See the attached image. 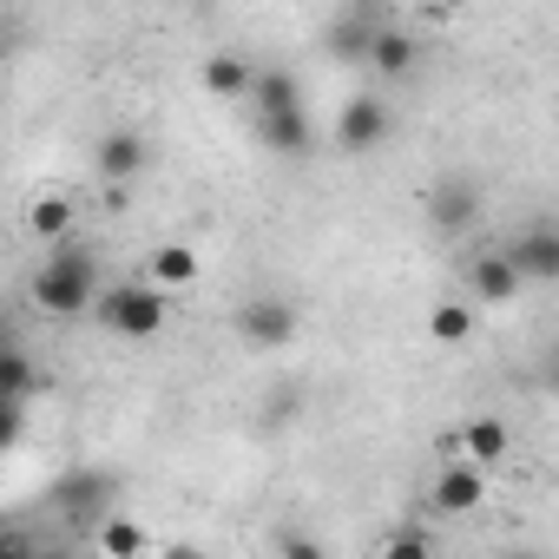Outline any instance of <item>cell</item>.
<instances>
[{
  "label": "cell",
  "instance_id": "6da1fadb",
  "mask_svg": "<svg viewBox=\"0 0 559 559\" xmlns=\"http://www.w3.org/2000/svg\"><path fill=\"white\" fill-rule=\"evenodd\" d=\"M93 297H99V263H93V250L80 237H60L53 257L34 270V310H47V317L67 323V317H86Z\"/></svg>",
  "mask_w": 559,
  "mask_h": 559
},
{
  "label": "cell",
  "instance_id": "7a4b0ae2",
  "mask_svg": "<svg viewBox=\"0 0 559 559\" xmlns=\"http://www.w3.org/2000/svg\"><path fill=\"white\" fill-rule=\"evenodd\" d=\"M93 317H99V330H106V336L152 343V336L165 330V290H158V284H112V290L99 284Z\"/></svg>",
  "mask_w": 559,
  "mask_h": 559
},
{
  "label": "cell",
  "instance_id": "3957f363",
  "mask_svg": "<svg viewBox=\"0 0 559 559\" xmlns=\"http://www.w3.org/2000/svg\"><path fill=\"white\" fill-rule=\"evenodd\" d=\"M237 336H243V349H290L297 343V304L290 297H243V310H237Z\"/></svg>",
  "mask_w": 559,
  "mask_h": 559
},
{
  "label": "cell",
  "instance_id": "277c9868",
  "mask_svg": "<svg viewBox=\"0 0 559 559\" xmlns=\"http://www.w3.org/2000/svg\"><path fill=\"white\" fill-rule=\"evenodd\" d=\"M389 139V106L376 93H356L343 112H336V145L343 152H376Z\"/></svg>",
  "mask_w": 559,
  "mask_h": 559
},
{
  "label": "cell",
  "instance_id": "5b68a950",
  "mask_svg": "<svg viewBox=\"0 0 559 559\" xmlns=\"http://www.w3.org/2000/svg\"><path fill=\"white\" fill-rule=\"evenodd\" d=\"M507 257H513V270L526 284H559V230L552 224H533L526 237H513Z\"/></svg>",
  "mask_w": 559,
  "mask_h": 559
},
{
  "label": "cell",
  "instance_id": "8992f818",
  "mask_svg": "<svg viewBox=\"0 0 559 559\" xmlns=\"http://www.w3.org/2000/svg\"><path fill=\"white\" fill-rule=\"evenodd\" d=\"M520 284H526V276L513 270V257L507 250H487V257H474V270H467V290H474V304H513L520 297Z\"/></svg>",
  "mask_w": 559,
  "mask_h": 559
},
{
  "label": "cell",
  "instance_id": "52a82bcc",
  "mask_svg": "<svg viewBox=\"0 0 559 559\" xmlns=\"http://www.w3.org/2000/svg\"><path fill=\"white\" fill-rule=\"evenodd\" d=\"M474 217H480V191H474V185L448 178V185L428 191V224H435V230L461 237V230H474Z\"/></svg>",
  "mask_w": 559,
  "mask_h": 559
},
{
  "label": "cell",
  "instance_id": "ba28073f",
  "mask_svg": "<svg viewBox=\"0 0 559 559\" xmlns=\"http://www.w3.org/2000/svg\"><path fill=\"white\" fill-rule=\"evenodd\" d=\"M487 500V480H480V467L474 461H448L441 467V480H435V493H428V507L435 513H474Z\"/></svg>",
  "mask_w": 559,
  "mask_h": 559
},
{
  "label": "cell",
  "instance_id": "9c48e42d",
  "mask_svg": "<svg viewBox=\"0 0 559 559\" xmlns=\"http://www.w3.org/2000/svg\"><path fill=\"white\" fill-rule=\"evenodd\" d=\"M145 165H152V145H145L139 132H126V126H119V132H106V139H99V178H106V185H132Z\"/></svg>",
  "mask_w": 559,
  "mask_h": 559
},
{
  "label": "cell",
  "instance_id": "30bf717a",
  "mask_svg": "<svg viewBox=\"0 0 559 559\" xmlns=\"http://www.w3.org/2000/svg\"><path fill=\"white\" fill-rule=\"evenodd\" d=\"M369 73L376 80H408L415 73V60H421V47H415V34H402V27H382V34H369Z\"/></svg>",
  "mask_w": 559,
  "mask_h": 559
},
{
  "label": "cell",
  "instance_id": "8fae6325",
  "mask_svg": "<svg viewBox=\"0 0 559 559\" xmlns=\"http://www.w3.org/2000/svg\"><path fill=\"white\" fill-rule=\"evenodd\" d=\"M257 139H263L270 152H304V145H310V112H304V106L257 112Z\"/></svg>",
  "mask_w": 559,
  "mask_h": 559
},
{
  "label": "cell",
  "instance_id": "7c38bea8",
  "mask_svg": "<svg viewBox=\"0 0 559 559\" xmlns=\"http://www.w3.org/2000/svg\"><path fill=\"white\" fill-rule=\"evenodd\" d=\"M250 80H257V67H250L243 53H211V60H204V73H198V86H204L211 99H243V93H250Z\"/></svg>",
  "mask_w": 559,
  "mask_h": 559
},
{
  "label": "cell",
  "instance_id": "4fadbf2b",
  "mask_svg": "<svg viewBox=\"0 0 559 559\" xmlns=\"http://www.w3.org/2000/svg\"><path fill=\"white\" fill-rule=\"evenodd\" d=\"M73 224H80V211H73V198H60V191H47V198L27 204V230H34V243H60V237H73Z\"/></svg>",
  "mask_w": 559,
  "mask_h": 559
},
{
  "label": "cell",
  "instance_id": "5bb4252c",
  "mask_svg": "<svg viewBox=\"0 0 559 559\" xmlns=\"http://www.w3.org/2000/svg\"><path fill=\"white\" fill-rule=\"evenodd\" d=\"M152 284L171 297V290H191L198 284V250L191 243H158L152 250Z\"/></svg>",
  "mask_w": 559,
  "mask_h": 559
},
{
  "label": "cell",
  "instance_id": "9a60e30c",
  "mask_svg": "<svg viewBox=\"0 0 559 559\" xmlns=\"http://www.w3.org/2000/svg\"><path fill=\"white\" fill-rule=\"evenodd\" d=\"M461 461H474V467H493V461H507V421H500V415H480V421H467V428H461Z\"/></svg>",
  "mask_w": 559,
  "mask_h": 559
},
{
  "label": "cell",
  "instance_id": "2e32d148",
  "mask_svg": "<svg viewBox=\"0 0 559 559\" xmlns=\"http://www.w3.org/2000/svg\"><path fill=\"white\" fill-rule=\"evenodd\" d=\"M40 389V369H34V356L21 349V343H8V349H0V395H8V402H27Z\"/></svg>",
  "mask_w": 559,
  "mask_h": 559
},
{
  "label": "cell",
  "instance_id": "e0dca14e",
  "mask_svg": "<svg viewBox=\"0 0 559 559\" xmlns=\"http://www.w3.org/2000/svg\"><path fill=\"white\" fill-rule=\"evenodd\" d=\"M250 99H257V112H276V106H304V93H297V80H290L284 67H257V80H250Z\"/></svg>",
  "mask_w": 559,
  "mask_h": 559
},
{
  "label": "cell",
  "instance_id": "ac0fdd59",
  "mask_svg": "<svg viewBox=\"0 0 559 559\" xmlns=\"http://www.w3.org/2000/svg\"><path fill=\"white\" fill-rule=\"evenodd\" d=\"M428 336H435L441 349H461V343L474 336V310H467V304H435V310H428Z\"/></svg>",
  "mask_w": 559,
  "mask_h": 559
},
{
  "label": "cell",
  "instance_id": "d6986e66",
  "mask_svg": "<svg viewBox=\"0 0 559 559\" xmlns=\"http://www.w3.org/2000/svg\"><path fill=\"white\" fill-rule=\"evenodd\" d=\"M152 539H145V526L139 520H106L99 526V552H145Z\"/></svg>",
  "mask_w": 559,
  "mask_h": 559
},
{
  "label": "cell",
  "instance_id": "ffe728a7",
  "mask_svg": "<svg viewBox=\"0 0 559 559\" xmlns=\"http://www.w3.org/2000/svg\"><path fill=\"white\" fill-rule=\"evenodd\" d=\"M330 53H336V60H362V53H369V27H356V21H343V27L330 34Z\"/></svg>",
  "mask_w": 559,
  "mask_h": 559
},
{
  "label": "cell",
  "instance_id": "44dd1931",
  "mask_svg": "<svg viewBox=\"0 0 559 559\" xmlns=\"http://www.w3.org/2000/svg\"><path fill=\"white\" fill-rule=\"evenodd\" d=\"M21 435H27V402H0V454L21 448Z\"/></svg>",
  "mask_w": 559,
  "mask_h": 559
},
{
  "label": "cell",
  "instance_id": "7402d4cb",
  "mask_svg": "<svg viewBox=\"0 0 559 559\" xmlns=\"http://www.w3.org/2000/svg\"><path fill=\"white\" fill-rule=\"evenodd\" d=\"M382 552H395V559H421V552H428V539H421V533H395Z\"/></svg>",
  "mask_w": 559,
  "mask_h": 559
},
{
  "label": "cell",
  "instance_id": "603a6c76",
  "mask_svg": "<svg viewBox=\"0 0 559 559\" xmlns=\"http://www.w3.org/2000/svg\"><path fill=\"white\" fill-rule=\"evenodd\" d=\"M8 343H21V336H14V323H8V310H0V349H8Z\"/></svg>",
  "mask_w": 559,
  "mask_h": 559
}]
</instances>
